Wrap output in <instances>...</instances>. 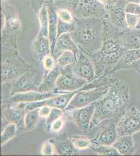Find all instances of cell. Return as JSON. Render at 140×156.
I'll list each match as a JSON object with an SVG mask.
<instances>
[{"label": "cell", "mask_w": 140, "mask_h": 156, "mask_svg": "<svg viewBox=\"0 0 140 156\" xmlns=\"http://www.w3.org/2000/svg\"><path fill=\"white\" fill-rule=\"evenodd\" d=\"M124 46L129 50L140 48V34L131 35L126 37Z\"/></svg>", "instance_id": "4dcf8cb0"}, {"label": "cell", "mask_w": 140, "mask_h": 156, "mask_svg": "<svg viewBox=\"0 0 140 156\" xmlns=\"http://www.w3.org/2000/svg\"><path fill=\"white\" fill-rule=\"evenodd\" d=\"M139 60H138L137 62H135L132 66H135V68H138V69H140V62H139Z\"/></svg>", "instance_id": "74e56055"}, {"label": "cell", "mask_w": 140, "mask_h": 156, "mask_svg": "<svg viewBox=\"0 0 140 156\" xmlns=\"http://www.w3.org/2000/svg\"><path fill=\"white\" fill-rule=\"evenodd\" d=\"M41 154L43 155L56 154L55 140H48L44 142L41 146Z\"/></svg>", "instance_id": "f546056e"}, {"label": "cell", "mask_w": 140, "mask_h": 156, "mask_svg": "<svg viewBox=\"0 0 140 156\" xmlns=\"http://www.w3.org/2000/svg\"><path fill=\"white\" fill-rule=\"evenodd\" d=\"M112 84L101 85L85 90L80 89L72 98L64 112L86 106L96 102L106 94Z\"/></svg>", "instance_id": "5b68a950"}, {"label": "cell", "mask_w": 140, "mask_h": 156, "mask_svg": "<svg viewBox=\"0 0 140 156\" xmlns=\"http://www.w3.org/2000/svg\"><path fill=\"white\" fill-rule=\"evenodd\" d=\"M32 51L34 58L38 61L43 60L45 56L51 54V46L49 37L38 34L32 44Z\"/></svg>", "instance_id": "2e32d148"}, {"label": "cell", "mask_w": 140, "mask_h": 156, "mask_svg": "<svg viewBox=\"0 0 140 156\" xmlns=\"http://www.w3.org/2000/svg\"><path fill=\"white\" fill-rule=\"evenodd\" d=\"M56 154L58 155H74L78 154V149L75 148L70 140L66 142H60L58 143L55 141Z\"/></svg>", "instance_id": "603a6c76"}, {"label": "cell", "mask_w": 140, "mask_h": 156, "mask_svg": "<svg viewBox=\"0 0 140 156\" xmlns=\"http://www.w3.org/2000/svg\"><path fill=\"white\" fill-rule=\"evenodd\" d=\"M126 13L140 15V5L136 2H128L124 7Z\"/></svg>", "instance_id": "e575fe53"}, {"label": "cell", "mask_w": 140, "mask_h": 156, "mask_svg": "<svg viewBox=\"0 0 140 156\" xmlns=\"http://www.w3.org/2000/svg\"><path fill=\"white\" fill-rule=\"evenodd\" d=\"M112 146L117 149L121 155H132L135 151V144L132 135L118 137Z\"/></svg>", "instance_id": "d6986e66"}, {"label": "cell", "mask_w": 140, "mask_h": 156, "mask_svg": "<svg viewBox=\"0 0 140 156\" xmlns=\"http://www.w3.org/2000/svg\"><path fill=\"white\" fill-rule=\"evenodd\" d=\"M76 56L73 52L70 51H63L56 59L57 65L60 68L73 66L76 63Z\"/></svg>", "instance_id": "cb8c5ba5"}, {"label": "cell", "mask_w": 140, "mask_h": 156, "mask_svg": "<svg viewBox=\"0 0 140 156\" xmlns=\"http://www.w3.org/2000/svg\"><path fill=\"white\" fill-rule=\"evenodd\" d=\"M58 20L67 23H76L74 17L71 11L66 9H59L57 12Z\"/></svg>", "instance_id": "83f0119b"}, {"label": "cell", "mask_w": 140, "mask_h": 156, "mask_svg": "<svg viewBox=\"0 0 140 156\" xmlns=\"http://www.w3.org/2000/svg\"><path fill=\"white\" fill-rule=\"evenodd\" d=\"M72 67L76 75L89 83L97 78L94 62L89 56L81 50L76 63Z\"/></svg>", "instance_id": "8fae6325"}, {"label": "cell", "mask_w": 140, "mask_h": 156, "mask_svg": "<svg viewBox=\"0 0 140 156\" xmlns=\"http://www.w3.org/2000/svg\"><path fill=\"white\" fill-rule=\"evenodd\" d=\"M109 17L112 23L117 27H127L126 21V12L120 7L112 8L109 12Z\"/></svg>", "instance_id": "ffe728a7"}, {"label": "cell", "mask_w": 140, "mask_h": 156, "mask_svg": "<svg viewBox=\"0 0 140 156\" xmlns=\"http://www.w3.org/2000/svg\"><path fill=\"white\" fill-rule=\"evenodd\" d=\"M117 138L116 124L109 122L101 126L92 141L93 146L112 145Z\"/></svg>", "instance_id": "5bb4252c"}, {"label": "cell", "mask_w": 140, "mask_h": 156, "mask_svg": "<svg viewBox=\"0 0 140 156\" xmlns=\"http://www.w3.org/2000/svg\"><path fill=\"white\" fill-rule=\"evenodd\" d=\"M127 1H128V2H135V1H137V0H127Z\"/></svg>", "instance_id": "b9f144b4"}, {"label": "cell", "mask_w": 140, "mask_h": 156, "mask_svg": "<svg viewBox=\"0 0 140 156\" xmlns=\"http://www.w3.org/2000/svg\"><path fill=\"white\" fill-rule=\"evenodd\" d=\"M93 151L98 154L107 156L121 155L117 149L112 145L93 146Z\"/></svg>", "instance_id": "4316f807"}, {"label": "cell", "mask_w": 140, "mask_h": 156, "mask_svg": "<svg viewBox=\"0 0 140 156\" xmlns=\"http://www.w3.org/2000/svg\"><path fill=\"white\" fill-rule=\"evenodd\" d=\"M79 90L71 92L59 93L57 94V95L48 99H44L40 101L28 103V104L26 107V112H28L36 108H40L44 106L60 108L64 111L72 98Z\"/></svg>", "instance_id": "7c38bea8"}, {"label": "cell", "mask_w": 140, "mask_h": 156, "mask_svg": "<svg viewBox=\"0 0 140 156\" xmlns=\"http://www.w3.org/2000/svg\"><path fill=\"white\" fill-rule=\"evenodd\" d=\"M69 140L78 150H86L92 148L93 146L92 140L83 136L74 135L70 137Z\"/></svg>", "instance_id": "d4e9b609"}, {"label": "cell", "mask_w": 140, "mask_h": 156, "mask_svg": "<svg viewBox=\"0 0 140 156\" xmlns=\"http://www.w3.org/2000/svg\"><path fill=\"white\" fill-rule=\"evenodd\" d=\"M44 2H45V4H51L53 3L55 0H44Z\"/></svg>", "instance_id": "f35d334b"}, {"label": "cell", "mask_w": 140, "mask_h": 156, "mask_svg": "<svg viewBox=\"0 0 140 156\" xmlns=\"http://www.w3.org/2000/svg\"><path fill=\"white\" fill-rule=\"evenodd\" d=\"M99 3L104 6L110 7L113 5L115 1L114 0H97Z\"/></svg>", "instance_id": "8d00e7d4"}, {"label": "cell", "mask_w": 140, "mask_h": 156, "mask_svg": "<svg viewBox=\"0 0 140 156\" xmlns=\"http://www.w3.org/2000/svg\"><path fill=\"white\" fill-rule=\"evenodd\" d=\"M51 108L48 106H44L39 108V117L40 118H47L50 115Z\"/></svg>", "instance_id": "d590c367"}, {"label": "cell", "mask_w": 140, "mask_h": 156, "mask_svg": "<svg viewBox=\"0 0 140 156\" xmlns=\"http://www.w3.org/2000/svg\"><path fill=\"white\" fill-rule=\"evenodd\" d=\"M66 51L73 52L78 59L81 50L69 33L62 34L57 37L51 55L56 59L61 54Z\"/></svg>", "instance_id": "4fadbf2b"}, {"label": "cell", "mask_w": 140, "mask_h": 156, "mask_svg": "<svg viewBox=\"0 0 140 156\" xmlns=\"http://www.w3.org/2000/svg\"><path fill=\"white\" fill-rule=\"evenodd\" d=\"M71 11L75 18L86 20L95 18L100 14L103 5L97 0H58Z\"/></svg>", "instance_id": "277c9868"}, {"label": "cell", "mask_w": 140, "mask_h": 156, "mask_svg": "<svg viewBox=\"0 0 140 156\" xmlns=\"http://www.w3.org/2000/svg\"><path fill=\"white\" fill-rule=\"evenodd\" d=\"M39 118V108L29 110L26 112L24 117V128L26 131H31L35 128Z\"/></svg>", "instance_id": "44dd1931"}, {"label": "cell", "mask_w": 140, "mask_h": 156, "mask_svg": "<svg viewBox=\"0 0 140 156\" xmlns=\"http://www.w3.org/2000/svg\"><path fill=\"white\" fill-rule=\"evenodd\" d=\"M17 126L14 122H10L3 130L1 137V145H4L12 139L17 131Z\"/></svg>", "instance_id": "484cf974"}, {"label": "cell", "mask_w": 140, "mask_h": 156, "mask_svg": "<svg viewBox=\"0 0 140 156\" xmlns=\"http://www.w3.org/2000/svg\"><path fill=\"white\" fill-rule=\"evenodd\" d=\"M77 27L71 35L80 50L86 54L97 51L96 45L99 44L101 37L99 26L93 19Z\"/></svg>", "instance_id": "3957f363"}, {"label": "cell", "mask_w": 140, "mask_h": 156, "mask_svg": "<svg viewBox=\"0 0 140 156\" xmlns=\"http://www.w3.org/2000/svg\"><path fill=\"white\" fill-rule=\"evenodd\" d=\"M140 15L126 13V21L127 26L130 29H134L138 25Z\"/></svg>", "instance_id": "836d02e7"}, {"label": "cell", "mask_w": 140, "mask_h": 156, "mask_svg": "<svg viewBox=\"0 0 140 156\" xmlns=\"http://www.w3.org/2000/svg\"><path fill=\"white\" fill-rule=\"evenodd\" d=\"M64 110L60 108L52 107L50 115L46 118L47 129L49 130L51 124L64 115Z\"/></svg>", "instance_id": "f1b7e54d"}, {"label": "cell", "mask_w": 140, "mask_h": 156, "mask_svg": "<svg viewBox=\"0 0 140 156\" xmlns=\"http://www.w3.org/2000/svg\"><path fill=\"white\" fill-rule=\"evenodd\" d=\"M130 98L129 87L116 79L106 94L95 102V110L89 130L105 120L120 118L126 112Z\"/></svg>", "instance_id": "6da1fadb"}, {"label": "cell", "mask_w": 140, "mask_h": 156, "mask_svg": "<svg viewBox=\"0 0 140 156\" xmlns=\"http://www.w3.org/2000/svg\"><path fill=\"white\" fill-rule=\"evenodd\" d=\"M114 1H115H115H117V0H114Z\"/></svg>", "instance_id": "ee69618b"}, {"label": "cell", "mask_w": 140, "mask_h": 156, "mask_svg": "<svg viewBox=\"0 0 140 156\" xmlns=\"http://www.w3.org/2000/svg\"><path fill=\"white\" fill-rule=\"evenodd\" d=\"M136 70H137V72H138V75H139L140 76V69H138V68H136Z\"/></svg>", "instance_id": "60d3db41"}, {"label": "cell", "mask_w": 140, "mask_h": 156, "mask_svg": "<svg viewBox=\"0 0 140 156\" xmlns=\"http://www.w3.org/2000/svg\"><path fill=\"white\" fill-rule=\"evenodd\" d=\"M124 53L120 45L112 39H106L99 50L87 55L94 62L98 78L108 75Z\"/></svg>", "instance_id": "7a4b0ae2"}, {"label": "cell", "mask_w": 140, "mask_h": 156, "mask_svg": "<svg viewBox=\"0 0 140 156\" xmlns=\"http://www.w3.org/2000/svg\"><path fill=\"white\" fill-rule=\"evenodd\" d=\"M139 4H140V1H139Z\"/></svg>", "instance_id": "7bdbcfd3"}, {"label": "cell", "mask_w": 140, "mask_h": 156, "mask_svg": "<svg viewBox=\"0 0 140 156\" xmlns=\"http://www.w3.org/2000/svg\"><path fill=\"white\" fill-rule=\"evenodd\" d=\"M66 119L64 118V115L62 117L55 121L50 126L49 131L52 133H58L64 127Z\"/></svg>", "instance_id": "d6a6232c"}, {"label": "cell", "mask_w": 140, "mask_h": 156, "mask_svg": "<svg viewBox=\"0 0 140 156\" xmlns=\"http://www.w3.org/2000/svg\"><path fill=\"white\" fill-rule=\"evenodd\" d=\"M36 73L32 68L15 80L13 83L11 95L29 91H38L40 83L38 82Z\"/></svg>", "instance_id": "30bf717a"}, {"label": "cell", "mask_w": 140, "mask_h": 156, "mask_svg": "<svg viewBox=\"0 0 140 156\" xmlns=\"http://www.w3.org/2000/svg\"><path fill=\"white\" fill-rule=\"evenodd\" d=\"M118 138L133 135L140 131V111L132 106L123 115L116 123Z\"/></svg>", "instance_id": "ba28073f"}, {"label": "cell", "mask_w": 140, "mask_h": 156, "mask_svg": "<svg viewBox=\"0 0 140 156\" xmlns=\"http://www.w3.org/2000/svg\"><path fill=\"white\" fill-rule=\"evenodd\" d=\"M95 110V103L86 106L66 111L71 120L78 129L87 133L90 131L91 122Z\"/></svg>", "instance_id": "9c48e42d"}, {"label": "cell", "mask_w": 140, "mask_h": 156, "mask_svg": "<svg viewBox=\"0 0 140 156\" xmlns=\"http://www.w3.org/2000/svg\"><path fill=\"white\" fill-rule=\"evenodd\" d=\"M32 67L17 56L7 58L2 63V84L13 83L27 70Z\"/></svg>", "instance_id": "8992f818"}, {"label": "cell", "mask_w": 140, "mask_h": 156, "mask_svg": "<svg viewBox=\"0 0 140 156\" xmlns=\"http://www.w3.org/2000/svg\"><path fill=\"white\" fill-rule=\"evenodd\" d=\"M39 20L40 25L39 34L49 37V14L48 7L45 4L39 11Z\"/></svg>", "instance_id": "7402d4cb"}, {"label": "cell", "mask_w": 140, "mask_h": 156, "mask_svg": "<svg viewBox=\"0 0 140 156\" xmlns=\"http://www.w3.org/2000/svg\"><path fill=\"white\" fill-rule=\"evenodd\" d=\"M139 60H140V48L128 50L124 52L119 62L107 75L112 76L117 71L133 66L135 62Z\"/></svg>", "instance_id": "e0dca14e"}, {"label": "cell", "mask_w": 140, "mask_h": 156, "mask_svg": "<svg viewBox=\"0 0 140 156\" xmlns=\"http://www.w3.org/2000/svg\"><path fill=\"white\" fill-rule=\"evenodd\" d=\"M72 67L61 68V74L57 80L54 90L55 92L63 93L78 90L89 83L76 75Z\"/></svg>", "instance_id": "52a82bcc"}, {"label": "cell", "mask_w": 140, "mask_h": 156, "mask_svg": "<svg viewBox=\"0 0 140 156\" xmlns=\"http://www.w3.org/2000/svg\"><path fill=\"white\" fill-rule=\"evenodd\" d=\"M58 94L59 93L55 91L48 93L39 92L38 91L20 93L12 96V98L9 99V103H32L52 98Z\"/></svg>", "instance_id": "9a60e30c"}, {"label": "cell", "mask_w": 140, "mask_h": 156, "mask_svg": "<svg viewBox=\"0 0 140 156\" xmlns=\"http://www.w3.org/2000/svg\"><path fill=\"white\" fill-rule=\"evenodd\" d=\"M136 28L140 29V20H139V22H138V26H137V27H136Z\"/></svg>", "instance_id": "ab89813d"}, {"label": "cell", "mask_w": 140, "mask_h": 156, "mask_svg": "<svg viewBox=\"0 0 140 156\" xmlns=\"http://www.w3.org/2000/svg\"><path fill=\"white\" fill-rule=\"evenodd\" d=\"M43 67L44 69V75L47 74L57 66L56 59L51 54H49L45 56L43 58Z\"/></svg>", "instance_id": "1f68e13d"}, {"label": "cell", "mask_w": 140, "mask_h": 156, "mask_svg": "<svg viewBox=\"0 0 140 156\" xmlns=\"http://www.w3.org/2000/svg\"><path fill=\"white\" fill-rule=\"evenodd\" d=\"M61 72V68L57 66L54 69L44 75L42 81L40 83L38 92L48 93L53 92L55 90L56 82Z\"/></svg>", "instance_id": "ac0fdd59"}]
</instances>
